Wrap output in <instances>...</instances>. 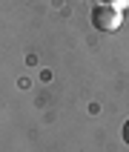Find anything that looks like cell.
I'll return each mask as SVG.
<instances>
[{
    "instance_id": "1",
    "label": "cell",
    "mask_w": 129,
    "mask_h": 152,
    "mask_svg": "<svg viewBox=\"0 0 129 152\" xmlns=\"http://www.w3.org/2000/svg\"><path fill=\"white\" fill-rule=\"evenodd\" d=\"M92 26L101 32H115L120 26V9L112 3H98L92 9Z\"/></svg>"
},
{
    "instance_id": "3",
    "label": "cell",
    "mask_w": 129,
    "mask_h": 152,
    "mask_svg": "<svg viewBox=\"0 0 129 152\" xmlns=\"http://www.w3.org/2000/svg\"><path fill=\"white\" fill-rule=\"evenodd\" d=\"M120 135H123V141H126V144H129V121H126V124H123V129H120Z\"/></svg>"
},
{
    "instance_id": "2",
    "label": "cell",
    "mask_w": 129,
    "mask_h": 152,
    "mask_svg": "<svg viewBox=\"0 0 129 152\" xmlns=\"http://www.w3.org/2000/svg\"><path fill=\"white\" fill-rule=\"evenodd\" d=\"M101 3H112V6H118V9L126 6V0H101Z\"/></svg>"
}]
</instances>
